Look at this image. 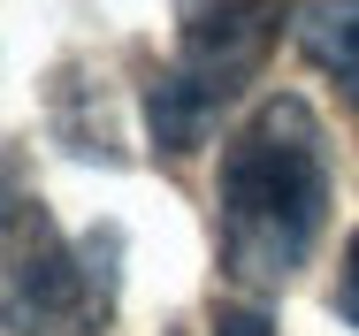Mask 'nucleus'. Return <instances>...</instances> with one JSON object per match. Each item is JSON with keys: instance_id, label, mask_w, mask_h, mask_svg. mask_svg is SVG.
<instances>
[{"instance_id": "f257e3e1", "label": "nucleus", "mask_w": 359, "mask_h": 336, "mask_svg": "<svg viewBox=\"0 0 359 336\" xmlns=\"http://www.w3.org/2000/svg\"><path fill=\"white\" fill-rule=\"evenodd\" d=\"M215 199H222V275L252 298H276L306 268L329 222V130L298 92L260 100L237 123Z\"/></svg>"}, {"instance_id": "f03ea898", "label": "nucleus", "mask_w": 359, "mask_h": 336, "mask_svg": "<svg viewBox=\"0 0 359 336\" xmlns=\"http://www.w3.org/2000/svg\"><path fill=\"white\" fill-rule=\"evenodd\" d=\"M123 298V237H69L23 168H0V336H100Z\"/></svg>"}, {"instance_id": "7ed1b4c3", "label": "nucleus", "mask_w": 359, "mask_h": 336, "mask_svg": "<svg viewBox=\"0 0 359 336\" xmlns=\"http://www.w3.org/2000/svg\"><path fill=\"white\" fill-rule=\"evenodd\" d=\"M290 15H298V0H176V62L168 69L222 115L237 100V84L260 76Z\"/></svg>"}, {"instance_id": "20e7f679", "label": "nucleus", "mask_w": 359, "mask_h": 336, "mask_svg": "<svg viewBox=\"0 0 359 336\" xmlns=\"http://www.w3.org/2000/svg\"><path fill=\"white\" fill-rule=\"evenodd\" d=\"M46 115H54V137L76 161H123V130H115V115L92 84V62H69L62 76H46Z\"/></svg>"}, {"instance_id": "39448f33", "label": "nucleus", "mask_w": 359, "mask_h": 336, "mask_svg": "<svg viewBox=\"0 0 359 336\" xmlns=\"http://www.w3.org/2000/svg\"><path fill=\"white\" fill-rule=\"evenodd\" d=\"M290 39H298V54L359 107V0H298Z\"/></svg>"}, {"instance_id": "423d86ee", "label": "nucleus", "mask_w": 359, "mask_h": 336, "mask_svg": "<svg viewBox=\"0 0 359 336\" xmlns=\"http://www.w3.org/2000/svg\"><path fill=\"white\" fill-rule=\"evenodd\" d=\"M215 107L176 76V69H145V137H153V153L161 161H184V153H199L207 137H215Z\"/></svg>"}, {"instance_id": "0eeeda50", "label": "nucleus", "mask_w": 359, "mask_h": 336, "mask_svg": "<svg viewBox=\"0 0 359 336\" xmlns=\"http://www.w3.org/2000/svg\"><path fill=\"white\" fill-rule=\"evenodd\" d=\"M207 336H276V321L252 314V306H222L215 321H207Z\"/></svg>"}, {"instance_id": "6e6552de", "label": "nucleus", "mask_w": 359, "mask_h": 336, "mask_svg": "<svg viewBox=\"0 0 359 336\" xmlns=\"http://www.w3.org/2000/svg\"><path fill=\"white\" fill-rule=\"evenodd\" d=\"M337 314L359 329V229H352V245H344V268H337Z\"/></svg>"}]
</instances>
